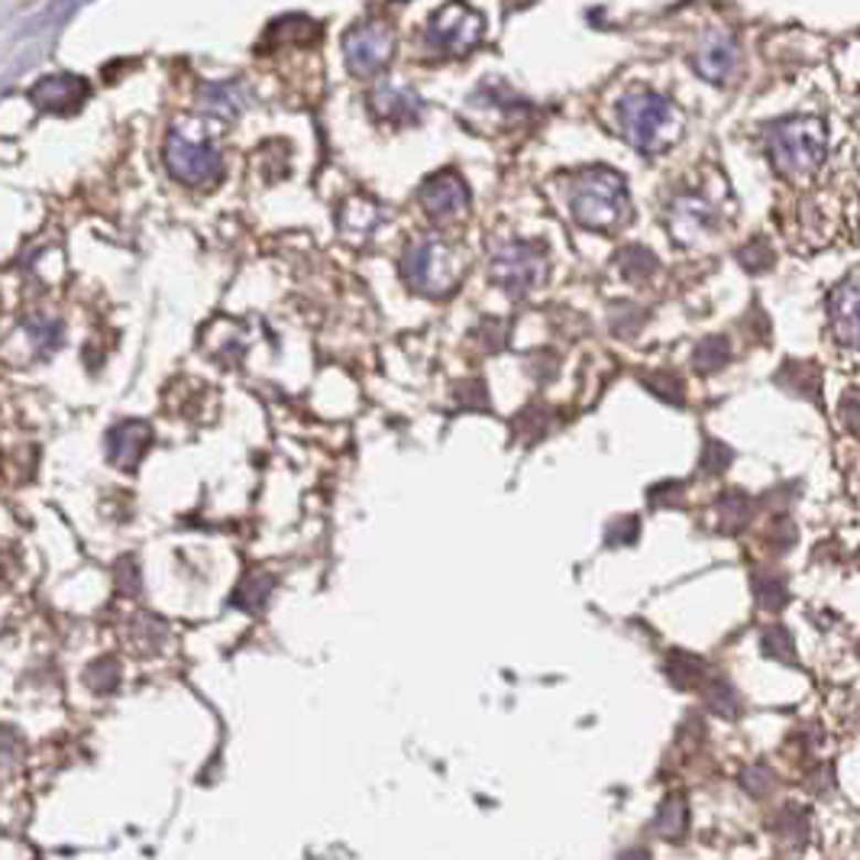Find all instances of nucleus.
<instances>
[{"label": "nucleus", "mask_w": 860, "mask_h": 860, "mask_svg": "<svg viewBox=\"0 0 860 860\" xmlns=\"http://www.w3.org/2000/svg\"><path fill=\"white\" fill-rule=\"evenodd\" d=\"M570 204H573L576 224L595 234H612L631 217L627 185L615 169L605 165H592L576 175Z\"/></svg>", "instance_id": "f257e3e1"}, {"label": "nucleus", "mask_w": 860, "mask_h": 860, "mask_svg": "<svg viewBox=\"0 0 860 860\" xmlns=\"http://www.w3.org/2000/svg\"><path fill=\"white\" fill-rule=\"evenodd\" d=\"M828 130L815 117H789L766 130V152L773 169L789 182H809L825 162Z\"/></svg>", "instance_id": "f03ea898"}, {"label": "nucleus", "mask_w": 860, "mask_h": 860, "mask_svg": "<svg viewBox=\"0 0 860 860\" xmlns=\"http://www.w3.org/2000/svg\"><path fill=\"white\" fill-rule=\"evenodd\" d=\"M619 120H622L627 143L637 146L647 155L667 152L669 146L682 137V114L667 97L654 95V92H637V95L624 97L619 104Z\"/></svg>", "instance_id": "7ed1b4c3"}, {"label": "nucleus", "mask_w": 860, "mask_h": 860, "mask_svg": "<svg viewBox=\"0 0 860 860\" xmlns=\"http://www.w3.org/2000/svg\"><path fill=\"white\" fill-rule=\"evenodd\" d=\"M165 169L172 172V179H179L182 185H211L214 179H221V152L201 133H189L182 123L169 130L165 137Z\"/></svg>", "instance_id": "20e7f679"}, {"label": "nucleus", "mask_w": 860, "mask_h": 860, "mask_svg": "<svg viewBox=\"0 0 860 860\" xmlns=\"http://www.w3.org/2000/svg\"><path fill=\"white\" fill-rule=\"evenodd\" d=\"M405 282L421 294H447L460 279V259L443 239H421L401 259Z\"/></svg>", "instance_id": "39448f33"}, {"label": "nucleus", "mask_w": 860, "mask_h": 860, "mask_svg": "<svg viewBox=\"0 0 860 860\" xmlns=\"http://www.w3.org/2000/svg\"><path fill=\"white\" fill-rule=\"evenodd\" d=\"M492 279L515 298H525L527 291L544 286L547 279V252L537 243H505L492 256Z\"/></svg>", "instance_id": "423d86ee"}, {"label": "nucleus", "mask_w": 860, "mask_h": 860, "mask_svg": "<svg viewBox=\"0 0 860 860\" xmlns=\"http://www.w3.org/2000/svg\"><path fill=\"white\" fill-rule=\"evenodd\" d=\"M395 55V30L388 23H356L343 36V62L356 78L379 75Z\"/></svg>", "instance_id": "0eeeda50"}, {"label": "nucleus", "mask_w": 860, "mask_h": 860, "mask_svg": "<svg viewBox=\"0 0 860 860\" xmlns=\"http://www.w3.org/2000/svg\"><path fill=\"white\" fill-rule=\"evenodd\" d=\"M482 17L473 7H466L463 0H450L443 3L428 23L430 46H437L447 55H466L470 49L479 46L482 40Z\"/></svg>", "instance_id": "6e6552de"}, {"label": "nucleus", "mask_w": 860, "mask_h": 860, "mask_svg": "<svg viewBox=\"0 0 860 860\" xmlns=\"http://www.w3.org/2000/svg\"><path fill=\"white\" fill-rule=\"evenodd\" d=\"M92 97V85L82 75L72 72H55V75H43L33 88H30V100L55 117H72L85 107V100Z\"/></svg>", "instance_id": "1a4fd4ad"}, {"label": "nucleus", "mask_w": 860, "mask_h": 860, "mask_svg": "<svg viewBox=\"0 0 860 860\" xmlns=\"http://www.w3.org/2000/svg\"><path fill=\"white\" fill-rule=\"evenodd\" d=\"M418 201L430 221H456L470 207V189L456 172H437L421 185Z\"/></svg>", "instance_id": "9d476101"}, {"label": "nucleus", "mask_w": 860, "mask_h": 860, "mask_svg": "<svg viewBox=\"0 0 860 860\" xmlns=\"http://www.w3.org/2000/svg\"><path fill=\"white\" fill-rule=\"evenodd\" d=\"M149 447H152V428L146 421H123L107 433V460L123 473H133L140 466Z\"/></svg>", "instance_id": "9b49d317"}, {"label": "nucleus", "mask_w": 860, "mask_h": 860, "mask_svg": "<svg viewBox=\"0 0 860 860\" xmlns=\"http://www.w3.org/2000/svg\"><path fill=\"white\" fill-rule=\"evenodd\" d=\"M828 314H831L835 340L845 343V346H854L858 343V276H848L841 286L831 291Z\"/></svg>", "instance_id": "f8f14e48"}, {"label": "nucleus", "mask_w": 860, "mask_h": 860, "mask_svg": "<svg viewBox=\"0 0 860 860\" xmlns=\"http://www.w3.org/2000/svg\"><path fill=\"white\" fill-rule=\"evenodd\" d=\"M369 104H373L376 117H383L388 123H418V117H421V97L408 88L383 85L373 92Z\"/></svg>", "instance_id": "ddd939ff"}, {"label": "nucleus", "mask_w": 860, "mask_h": 860, "mask_svg": "<svg viewBox=\"0 0 860 860\" xmlns=\"http://www.w3.org/2000/svg\"><path fill=\"white\" fill-rule=\"evenodd\" d=\"M696 72L706 78V82H728V75H734V65H738V46L728 40V36H712L706 46L696 52L692 58Z\"/></svg>", "instance_id": "4468645a"}, {"label": "nucleus", "mask_w": 860, "mask_h": 860, "mask_svg": "<svg viewBox=\"0 0 860 860\" xmlns=\"http://www.w3.org/2000/svg\"><path fill=\"white\" fill-rule=\"evenodd\" d=\"M716 512H718V525L721 530H728V534H738V530H744L748 522H751V515H754V505H751V498L744 495V492H734V488H728V492H721L716 502Z\"/></svg>", "instance_id": "2eb2a0df"}, {"label": "nucleus", "mask_w": 860, "mask_h": 860, "mask_svg": "<svg viewBox=\"0 0 860 860\" xmlns=\"http://www.w3.org/2000/svg\"><path fill=\"white\" fill-rule=\"evenodd\" d=\"M689 828V803L682 796H667L654 815V831L664 841H679Z\"/></svg>", "instance_id": "dca6fc26"}, {"label": "nucleus", "mask_w": 860, "mask_h": 860, "mask_svg": "<svg viewBox=\"0 0 860 860\" xmlns=\"http://www.w3.org/2000/svg\"><path fill=\"white\" fill-rule=\"evenodd\" d=\"M664 673L673 679V686L679 689H696L706 676V660L689 654V651H669L667 664H664Z\"/></svg>", "instance_id": "f3484780"}, {"label": "nucleus", "mask_w": 860, "mask_h": 860, "mask_svg": "<svg viewBox=\"0 0 860 860\" xmlns=\"http://www.w3.org/2000/svg\"><path fill=\"white\" fill-rule=\"evenodd\" d=\"M120 676H123V669H120L117 657H97L85 667V686L97 696H107L120 686Z\"/></svg>", "instance_id": "a211bd4d"}, {"label": "nucleus", "mask_w": 860, "mask_h": 860, "mask_svg": "<svg viewBox=\"0 0 860 860\" xmlns=\"http://www.w3.org/2000/svg\"><path fill=\"white\" fill-rule=\"evenodd\" d=\"M379 221H383V211H379L373 201H350V204L343 207V217H340L343 234H346V230H350V234H373V230L379 227Z\"/></svg>", "instance_id": "6ab92c4d"}, {"label": "nucleus", "mask_w": 860, "mask_h": 860, "mask_svg": "<svg viewBox=\"0 0 860 860\" xmlns=\"http://www.w3.org/2000/svg\"><path fill=\"white\" fill-rule=\"evenodd\" d=\"M706 706H709V712H716V716L721 718L741 716V696H738V689H734L724 676L709 679V686H706Z\"/></svg>", "instance_id": "aec40b11"}, {"label": "nucleus", "mask_w": 860, "mask_h": 860, "mask_svg": "<svg viewBox=\"0 0 860 860\" xmlns=\"http://www.w3.org/2000/svg\"><path fill=\"white\" fill-rule=\"evenodd\" d=\"M754 595H757V605L766 609V612H780L789 599V585L783 573H754Z\"/></svg>", "instance_id": "412c9836"}, {"label": "nucleus", "mask_w": 860, "mask_h": 860, "mask_svg": "<svg viewBox=\"0 0 860 860\" xmlns=\"http://www.w3.org/2000/svg\"><path fill=\"white\" fill-rule=\"evenodd\" d=\"M773 831L789 845H803L809 838V815L803 806H783L773 818Z\"/></svg>", "instance_id": "4be33fe9"}, {"label": "nucleus", "mask_w": 860, "mask_h": 860, "mask_svg": "<svg viewBox=\"0 0 860 860\" xmlns=\"http://www.w3.org/2000/svg\"><path fill=\"white\" fill-rule=\"evenodd\" d=\"M272 585H276V579L266 573H252L243 579V585L237 589V595H234V602H237L239 609H246V612H259L266 602H269V595H272Z\"/></svg>", "instance_id": "5701e85b"}, {"label": "nucleus", "mask_w": 860, "mask_h": 860, "mask_svg": "<svg viewBox=\"0 0 860 860\" xmlns=\"http://www.w3.org/2000/svg\"><path fill=\"white\" fill-rule=\"evenodd\" d=\"M761 647L773 660L796 667V644H793V634L783 624H766L764 634H761Z\"/></svg>", "instance_id": "b1692460"}, {"label": "nucleus", "mask_w": 860, "mask_h": 860, "mask_svg": "<svg viewBox=\"0 0 860 860\" xmlns=\"http://www.w3.org/2000/svg\"><path fill=\"white\" fill-rule=\"evenodd\" d=\"M728 356H731L728 340H724V336H709V340H702V343L696 346L692 363H696L699 373H718V369L728 363Z\"/></svg>", "instance_id": "393cba45"}, {"label": "nucleus", "mask_w": 860, "mask_h": 860, "mask_svg": "<svg viewBox=\"0 0 860 860\" xmlns=\"http://www.w3.org/2000/svg\"><path fill=\"white\" fill-rule=\"evenodd\" d=\"M318 33H321V30H318L308 17H286V20H279V23L272 26L269 36H272V40H282V36H286V43H291V40H294V43H311V40H318Z\"/></svg>", "instance_id": "a878e982"}, {"label": "nucleus", "mask_w": 860, "mask_h": 860, "mask_svg": "<svg viewBox=\"0 0 860 860\" xmlns=\"http://www.w3.org/2000/svg\"><path fill=\"white\" fill-rule=\"evenodd\" d=\"M741 786L751 793V796H757V799H764V796H770V789L776 786L773 783V770L766 764H754V766H748L744 773H741Z\"/></svg>", "instance_id": "bb28decb"}, {"label": "nucleus", "mask_w": 860, "mask_h": 860, "mask_svg": "<svg viewBox=\"0 0 860 860\" xmlns=\"http://www.w3.org/2000/svg\"><path fill=\"white\" fill-rule=\"evenodd\" d=\"M728 463H731V450L724 443H718V440H709L706 450H702V470L709 476H718V473L728 470Z\"/></svg>", "instance_id": "cd10ccee"}, {"label": "nucleus", "mask_w": 860, "mask_h": 860, "mask_svg": "<svg viewBox=\"0 0 860 860\" xmlns=\"http://www.w3.org/2000/svg\"><path fill=\"white\" fill-rule=\"evenodd\" d=\"M117 589H120L123 595H137V592H140V567H137L133 557H123V560L117 563Z\"/></svg>", "instance_id": "c85d7f7f"}, {"label": "nucleus", "mask_w": 860, "mask_h": 860, "mask_svg": "<svg viewBox=\"0 0 860 860\" xmlns=\"http://www.w3.org/2000/svg\"><path fill=\"white\" fill-rule=\"evenodd\" d=\"M637 518H619V522H612L609 530H605V544H612V547H622V544H631L634 537H637Z\"/></svg>", "instance_id": "c756f323"}, {"label": "nucleus", "mask_w": 860, "mask_h": 860, "mask_svg": "<svg viewBox=\"0 0 860 860\" xmlns=\"http://www.w3.org/2000/svg\"><path fill=\"white\" fill-rule=\"evenodd\" d=\"M679 498H682V485H679V482H667V485L651 488V505H654V508L679 505Z\"/></svg>", "instance_id": "7c9ffc66"}, {"label": "nucleus", "mask_w": 860, "mask_h": 860, "mask_svg": "<svg viewBox=\"0 0 860 860\" xmlns=\"http://www.w3.org/2000/svg\"><path fill=\"white\" fill-rule=\"evenodd\" d=\"M651 388L660 391L667 401H682V388L676 385V379H669V376H657V379H651Z\"/></svg>", "instance_id": "2f4dec72"}, {"label": "nucleus", "mask_w": 860, "mask_h": 860, "mask_svg": "<svg viewBox=\"0 0 860 860\" xmlns=\"http://www.w3.org/2000/svg\"><path fill=\"white\" fill-rule=\"evenodd\" d=\"M845 418H848V428L851 430L858 428V424H854V421H858V415H854V391H848V408H845Z\"/></svg>", "instance_id": "473e14b6"}, {"label": "nucleus", "mask_w": 860, "mask_h": 860, "mask_svg": "<svg viewBox=\"0 0 860 860\" xmlns=\"http://www.w3.org/2000/svg\"><path fill=\"white\" fill-rule=\"evenodd\" d=\"M619 860H651V854H647L644 848H631V851H622Z\"/></svg>", "instance_id": "72a5a7b5"}]
</instances>
